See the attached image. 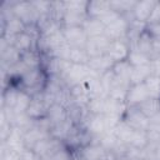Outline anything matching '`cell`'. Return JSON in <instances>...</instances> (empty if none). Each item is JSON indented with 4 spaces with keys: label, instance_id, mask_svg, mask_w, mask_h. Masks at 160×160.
<instances>
[{
    "label": "cell",
    "instance_id": "cell-25",
    "mask_svg": "<svg viewBox=\"0 0 160 160\" xmlns=\"http://www.w3.org/2000/svg\"><path fill=\"white\" fill-rule=\"evenodd\" d=\"M82 84L85 85V88L88 89L89 94L91 98H96V96H106L105 91H104V88L101 85V81H100V76H96V75H91L89 76L86 80L82 81Z\"/></svg>",
    "mask_w": 160,
    "mask_h": 160
},
{
    "label": "cell",
    "instance_id": "cell-47",
    "mask_svg": "<svg viewBox=\"0 0 160 160\" xmlns=\"http://www.w3.org/2000/svg\"><path fill=\"white\" fill-rule=\"evenodd\" d=\"M20 152L0 142V160H19Z\"/></svg>",
    "mask_w": 160,
    "mask_h": 160
},
{
    "label": "cell",
    "instance_id": "cell-18",
    "mask_svg": "<svg viewBox=\"0 0 160 160\" xmlns=\"http://www.w3.org/2000/svg\"><path fill=\"white\" fill-rule=\"evenodd\" d=\"M69 94H70L71 102H75V104H79V105H84V106H86L88 102L91 99L88 89L85 88V85L82 82L76 84L74 86H70L69 88Z\"/></svg>",
    "mask_w": 160,
    "mask_h": 160
},
{
    "label": "cell",
    "instance_id": "cell-22",
    "mask_svg": "<svg viewBox=\"0 0 160 160\" xmlns=\"http://www.w3.org/2000/svg\"><path fill=\"white\" fill-rule=\"evenodd\" d=\"M82 29L85 30L88 38H96V36H101L105 34V25L99 20V19H92V18H88L85 20V22L82 24Z\"/></svg>",
    "mask_w": 160,
    "mask_h": 160
},
{
    "label": "cell",
    "instance_id": "cell-57",
    "mask_svg": "<svg viewBox=\"0 0 160 160\" xmlns=\"http://www.w3.org/2000/svg\"><path fill=\"white\" fill-rule=\"evenodd\" d=\"M145 160H151V159H145Z\"/></svg>",
    "mask_w": 160,
    "mask_h": 160
},
{
    "label": "cell",
    "instance_id": "cell-32",
    "mask_svg": "<svg viewBox=\"0 0 160 160\" xmlns=\"http://www.w3.org/2000/svg\"><path fill=\"white\" fill-rule=\"evenodd\" d=\"M88 0H66L62 1V10L75 14L88 15Z\"/></svg>",
    "mask_w": 160,
    "mask_h": 160
},
{
    "label": "cell",
    "instance_id": "cell-12",
    "mask_svg": "<svg viewBox=\"0 0 160 160\" xmlns=\"http://www.w3.org/2000/svg\"><path fill=\"white\" fill-rule=\"evenodd\" d=\"M156 4V0H141V1H136L135 6L131 11V18L136 21L148 24L150 15L152 12V9Z\"/></svg>",
    "mask_w": 160,
    "mask_h": 160
},
{
    "label": "cell",
    "instance_id": "cell-45",
    "mask_svg": "<svg viewBox=\"0 0 160 160\" xmlns=\"http://www.w3.org/2000/svg\"><path fill=\"white\" fill-rule=\"evenodd\" d=\"M100 81H101V85H102V88H104V91H105L106 96H108V92H109L116 84H119V81H118L115 74L112 72V70H109V71H106L105 74H102V75L100 76Z\"/></svg>",
    "mask_w": 160,
    "mask_h": 160
},
{
    "label": "cell",
    "instance_id": "cell-13",
    "mask_svg": "<svg viewBox=\"0 0 160 160\" xmlns=\"http://www.w3.org/2000/svg\"><path fill=\"white\" fill-rule=\"evenodd\" d=\"M109 44H110V40L105 35L96 36V38H90L88 40V42H86L85 50L88 51V54H89L90 58L101 56V55H105L106 54V50H108Z\"/></svg>",
    "mask_w": 160,
    "mask_h": 160
},
{
    "label": "cell",
    "instance_id": "cell-3",
    "mask_svg": "<svg viewBox=\"0 0 160 160\" xmlns=\"http://www.w3.org/2000/svg\"><path fill=\"white\" fill-rule=\"evenodd\" d=\"M131 15L130 16H120L118 20H115L114 22H111L110 25H108L105 28V36L112 41V40H122L126 39L128 36V31H129V24L131 20Z\"/></svg>",
    "mask_w": 160,
    "mask_h": 160
},
{
    "label": "cell",
    "instance_id": "cell-46",
    "mask_svg": "<svg viewBox=\"0 0 160 160\" xmlns=\"http://www.w3.org/2000/svg\"><path fill=\"white\" fill-rule=\"evenodd\" d=\"M35 10L39 12L40 16H46V15H52V10H54V5L52 1H44V0H36V1H31Z\"/></svg>",
    "mask_w": 160,
    "mask_h": 160
},
{
    "label": "cell",
    "instance_id": "cell-49",
    "mask_svg": "<svg viewBox=\"0 0 160 160\" xmlns=\"http://www.w3.org/2000/svg\"><path fill=\"white\" fill-rule=\"evenodd\" d=\"M159 24H160V1L156 0V4L154 6L150 19L148 21V25H159Z\"/></svg>",
    "mask_w": 160,
    "mask_h": 160
},
{
    "label": "cell",
    "instance_id": "cell-36",
    "mask_svg": "<svg viewBox=\"0 0 160 160\" xmlns=\"http://www.w3.org/2000/svg\"><path fill=\"white\" fill-rule=\"evenodd\" d=\"M106 98L108 96L91 98L90 101L86 105L89 114H92V115H104L105 114V106H106Z\"/></svg>",
    "mask_w": 160,
    "mask_h": 160
},
{
    "label": "cell",
    "instance_id": "cell-43",
    "mask_svg": "<svg viewBox=\"0 0 160 160\" xmlns=\"http://www.w3.org/2000/svg\"><path fill=\"white\" fill-rule=\"evenodd\" d=\"M46 160H76L75 159V154L72 150H70L69 148L65 146V144H62L56 151H54Z\"/></svg>",
    "mask_w": 160,
    "mask_h": 160
},
{
    "label": "cell",
    "instance_id": "cell-41",
    "mask_svg": "<svg viewBox=\"0 0 160 160\" xmlns=\"http://www.w3.org/2000/svg\"><path fill=\"white\" fill-rule=\"evenodd\" d=\"M99 144L108 151V152H111L116 149V146L120 144V141L118 140V138L115 136L114 132H105L104 135H101L99 139H98Z\"/></svg>",
    "mask_w": 160,
    "mask_h": 160
},
{
    "label": "cell",
    "instance_id": "cell-33",
    "mask_svg": "<svg viewBox=\"0 0 160 160\" xmlns=\"http://www.w3.org/2000/svg\"><path fill=\"white\" fill-rule=\"evenodd\" d=\"M31 99L32 96L24 89H20L19 90V94H18V98H16V101H15V105L12 108V111L14 114H22V112H26L30 102H31Z\"/></svg>",
    "mask_w": 160,
    "mask_h": 160
},
{
    "label": "cell",
    "instance_id": "cell-28",
    "mask_svg": "<svg viewBox=\"0 0 160 160\" xmlns=\"http://www.w3.org/2000/svg\"><path fill=\"white\" fill-rule=\"evenodd\" d=\"M128 110V105L125 101L114 100L111 98H106V106H105V114L115 115L119 118H124L125 112Z\"/></svg>",
    "mask_w": 160,
    "mask_h": 160
},
{
    "label": "cell",
    "instance_id": "cell-15",
    "mask_svg": "<svg viewBox=\"0 0 160 160\" xmlns=\"http://www.w3.org/2000/svg\"><path fill=\"white\" fill-rule=\"evenodd\" d=\"M20 54L28 52L30 50H36V40L25 30L24 32L16 35L11 44Z\"/></svg>",
    "mask_w": 160,
    "mask_h": 160
},
{
    "label": "cell",
    "instance_id": "cell-5",
    "mask_svg": "<svg viewBox=\"0 0 160 160\" xmlns=\"http://www.w3.org/2000/svg\"><path fill=\"white\" fill-rule=\"evenodd\" d=\"M130 51H131V46H130V44H129V41L126 39L112 40V41H110V44L108 46L106 55L115 64V62H119V61L128 60Z\"/></svg>",
    "mask_w": 160,
    "mask_h": 160
},
{
    "label": "cell",
    "instance_id": "cell-10",
    "mask_svg": "<svg viewBox=\"0 0 160 160\" xmlns=\"http://www.w3.org/2000/svg\"><path fill=\"white\" fill-rule=\"evenodd\" d=\"M49 104L42 99L41 96V92L32 96L31 99V102L26 110V114L35 121L38 120H41V119H45L48 116V110H49Z\"/></svg>",
    "mask_w": 160,
    "mask_h": 160
},
{
    "label": "cell",
    "instance_id": "cell-11",
    "mask_svg": "<svg viewBox=\"0 0 160 160\" xmlns=\"http://www.w3.org/2000/svg\"><path fill=\"white\" fill-rule=\"evenodd\" d=\"M149 92L145 88L144 84H136V85H130L129 90H128V95H126V105L128 108H134V106H139L140 104H142L145 100H148Z\"/></svg>",
    "mask_w": 160,
    "mask_h": 160
},
{
    "label": "cell",
    "instance_id": "cell-27",
    "mask_svg": "<svg viewBox=\"0 0 160 160\" xmlns=\"http://www.w3.org/2000/svg\"><path fill=\"white\" fill-rule=\"evenodd\" d=\"M152 36L151 34L148 31V26H146V30L138 38V40L135 41V44L131 46V49H135V50H139L146 55L150 56L151 54V46H152ZM151 58V56H150Z\"/></svg>",
    "mask_w": 160,
    "mask_h": 160
},
{
    "label": "cell",
    "instance_id": "cell-6",
    "mask_svg": "<svg viewBox=\"0 0 160 160\" xmlns=\"http://www.w3.org/2000/svg\"><path fill=\"white\" fill-rule=\"evenodd\" d=\"M122 120L130 125L134 130H148L149 129V118L138 108V106H134V108H128Z\"/></svg>",
    "mask_w": 160,
    "mask_h": 160
},
{
    "label": "cell",
    "instance_id": "cell-29",
    "mask_svg": "<svg viewBox=\"0 0 160 160\" xmlns=\"http://www.w3.org/2000/svg\"><path fill=\"white\" fill-rule=\"evenodd\" d=\"M42 60H44V55L38 50H30L28 52L21 54V61L29 69L42 68Z\"/></svg>",
    "mask_w": 160,
    "mask_h": 160
},
{
    "label": "cell",
    "instance_id": "cell-51",
    "mask_svg": "<svg viewBox=\"0 0 160 160\" xmlns=\"http://www.w3.org/2000/svg\"><path fill=\"white\" fill-rule=\"evenodd\" d=\"M150 69H151V74L152 75L160 78V55L151 58V60H150Z\"/></svg>",
    "mask_w": 160,
    "mask_h": 160
},
{
    "label": "cell",
    "instance_id": "cell-21",
    "mask_svg": "<svg viewBox=\"0 0 160 160\" xmlns=\"http://www.w3.org/2000/svg\"><path fill=\"white\" fill-rule=\"evenodd\" d=\"M1 144H5L8 148L16 150V151H21L22 149H25V142H24V131L20 130L19 128L14 126L11 132L9 134V136L6 138L5 141H2Z\"/></svg>",
    "mask_w": 160,
    "mask_h": 160
},
{
    "label": "cell",
    "instance_id": "cell-31",
    "mask_svg": "<svg viewBox=\"0 0 160 160\" xmlns=\"http://www.w3.org/2000/svg\"><path fill=\"white\" fill-rule=\"evenodd\" d=\"M136 0H110V8L121 16H130Z\"/></svg>",
    "mask_w": 160,
    "mask_h": 160
},
{
    "label": "cell",
    "instance_id": "cell-44",
    "mask_svg": "<svg viewBox=\"0 0 160 160\" xmlns=\"http://www.w3.org/2000/svg\"><path fill=\"white\" fill-rule=\"evenodd\" d=\"M130 85H125V84H116L109 92H108V98H111L114 100H120V101H125L126 100V95H128V90H129Z\"/></svg>",
    "mask_w": 160,
    "mask_h": 160
},
{
    "label": "cell",
    "instance_id": "cell-48",
    "mask_svg": "<svg viewBox=\"0 0 160 160\" xmlns=\"http://www.w3.org/2000/svg\"><path fill=\"white\" fill-rule=\"evenodd\" d=\"M122 119L115 115H109V114H104V121H105V126H106V132H114L116 126L120 124Z\"/></svg>",
    "mask_w": 160,
    "mask_h": 160
},
{
    "label": "cell",
    "instance_id": "cell-54",
    "mask_svg": "<svg viewBox=\"0 0 160 160\" xmlns=\"http://www.w3.org/2000/svg\"><path fill=\"white\" fill-rule=\"evenodd\" d=\"M160 55V40L158 39H152V46H151V54L150 56L154 58V56H158Z\"/></svg>",
    "mask_w": 160,
    "mask_h": 160
},
{
    "label": "cell",
    "instance_id": "cell-30",
    "mask_svg": "<svg viewBox=\"0 0 160 160\" xmlns=\"http://www.w3.org/2000/svg\"><path fill=\"white\" fill-rule=\"evenodd\" d=\"M152 75L150 64L149 65H142V66H135L131 70L130 75V85H136V84H144L145 80Z\"/></svg>",
    "mask_w": 160,
    "mask_h": 160
},
{
    "label": "cell",
    "instance_id": "cell-26",
    "mask_svg": "<svg viewBox=\"0 0 160 160\" xmlns=\"http://www.w3.org/2000/svg\"><path fill=\"white\" fill-rule=\"evenodd\" d=\"M86 19H88V15L64 11L62 15H61V18H60V22H61V26H62V28L82 26V24L85 22Z\"/></svg>",
    "mask_w": 160,
    "mask_h": 160
},
{
    "label": "cell",
    "instance_id": "cell-40",
    "mask_svg": "<svg viewBox=\"0 0 160 160\" xmlns=\"http://www.w3.org/2000/svg\"><path fill=\"white\" fill-rule=\"evenodd\" d=\"M12 125L19 128L20 130H22L24 132L29 129H31L35 125V120H32L26 112L22 114H15L14 119H12Z\"/></svg>",
    "mask_w": 160,
    "mask_h": 160
},
{
    "label": "cell",
    "instance_id": "cell-50",
    "mask_svg": "<svg viewBox=\"0 0 160 160\" xmlns=\"http://www.w3.org/2000/svg\"><path fill=\"white\" fill-rule=\"evenodd\" d=\"M19 160H41L39 158V155L30 148H25L20 151V156Z\"/></svg>",
    "mask_w": 160,
    "mask_h": 160
},
{
    "label": "cell",
    "instance_id": "cell-19",
    "mask_svg": "<svg viewBox=\"0 0 160 160\" xmlns=\"http://www.w3.org/2000/svg\"><path fill=\"white\" fill-rule=\"evenodd\" d=\"M111 10L110 1L105 0H90L88 5V18L101 19L106 12Z\"/></svg>",
    "mask_w": 160,
    "mask_h": 160
},
{
    "label": "cell",
    "instance_id": "cell-52",
    "mask_svg": "<svg viewBox=\"0 0 160 160\" xmlns=\"http://www.w3.org/2000/svg\"><path fill=\"white\" fill-rule=\"evenodd\" d=\"M148 154H149V159L151 160H160V142L152 149V150H148Z\"/></svg>",
    "mask_w": 160,
    "mask_h": 160
},
{
    "label": "cell",
    "instance_id": "cell-20",
    "mask_svg": "<svg viewBox=\"0 0 160 160\" xmlns=\"http://www.w3.org/2000/svg\"><path fill=\"white\" fill-rule=\"evenodd\" d=\"M111 70H112V72L115 74L118 81H119L120 84L130 85V75H131L132 66L130 65V62H129L128 60L115 62Z\"/></svg>",
    "mask_w": 160,
    "mask_h": 160
},
{
    "label": "cell",
    "instance_id": "cell-16",
    "mask_svg": "<svg viewBox=\"0 0 160 160\" xmlns=\"http://www.w3.org/2000/svg\"><path fill=\"white\" fill-rule=\"evenodd\" d=\"M49 135H50V132L48 130H45L44 128H41L40 125H38L36 121H35V125L31 129H29V130H26L24 132V142H25V146L32 149L35 146V144H38L40 140H42L44 138H46Z\"/></svg>",
    "mask_w": 160,
    "mask_h": 160
},
{
    "label": "cell",
    "instance_id": "cell-14",
    "mask_svg": "<svg viewBox=\"0 0 160 160\" xmlns=\"http://www.w3.org/2000/svg\"><path fill=\"white\" fill-rule=\"evenodd\" d=\"M88 66L90 68L92 74H95L96 76H101L102 74H105L106 71L112 69L114 61L105 54V55H101V56L90 58V60L88 62Z\"/></svg>",
    "mask_w": 160,
    "mask_h": 160
},
{
    "label": "cell",
    "instance_id": "cell-37",
    "mask_svg": "<svg viewBox=\"0 0 160 160\" xmlns=\"http://www.w3.org/2000/svg\"><path fill=\"white\" fill-rule=\"evenodd\" d=\"M90 60V56L88 51L84 48H71L70 49V55H69V61L71 64H78V65H88Z\"/></svg>",
    "mask_w": 160,
    "mask_h": 160
},
{
    "label": "cell",
    "instance_id": "cell-1",
    "mask_svg": "<svg viewBox=\"0 0 160 160\" xmlns=\"http://www.w3.org/2000/svg\"><path fill=\"white\" fill-rule=\"evenodd\" d=\"M11 12L22 20L26 26L36 25L40 19V15L35 10L31 1H11Z\"/></svg>",
    "mask_w": 160,
    "mask_h": 160
},
{
    "label": "cell",
    "instance_id": "cell-8",
    "mask_svg": "<svg viewBox=\"0 0 160 160\" xmlns=\"http://www.w3.org/2000/svg\"><path fill=\"white\" fill-rule=\"evenodd\" d=\"M64 142L52 138L51 135L44 138L42 140H40L38 144H35V146L32 148V150L39 155V158L41 160H46L54 151H56Z\"/></svg>",
    "mask_w": 160,
    "mask_h": 160
},
{
    "label": "cell",
    "instance_id": "cell-23",
    "mask_svg": "<svg viewBox=\"0 0 160 160\" xmlns=\"http://www.w3.org/2000/svg\"><path fill=\"white\" fill-rule=\"evenodd\" d=\"M49 121L51 122V125H55V124H59V122H62L68 119V112H66V108L61 104H58V102H54L49 106V110H48V116Z\"/></svg>",
    "mask_w": 160,
    "mask_h": 160
},
{
    "label": "cell",
    "instance_id": "cell-39",
    "mask_svg": "<svg viewBox=\"0 0 160 160\" xmlns=\"http://www.w3.org/2000/svg\"><path fill=\"white\" fill-rule=\"evenodd\" d=\"M150 60L151 58L139 50H135V49H131L130 54H129V58H128V61L130 62V65L132 68L135 66H142V65H149L150 64Z\"/></svg>",
    "mask_w": 160,
    "mask_h": 160
},
{
    "label": "cell",
    "instance_id": "cell-42",
    "mask_svg": "<svg viewBox=\"0 0 160 160\" xmlns=\"http://www.w3.org/2000/svg\"><path fill=\"white\" fill-rule=\"evenodd\" d=\"M149 96L150 98H155V99H160V78L155 76V75H150L145 82H144Z\"/></svg>",
    "mask_w": 160,
    "mask_h": 160
},
{
    "label": "cell",
    "instance_id": "cell-17",
    "mask_svg": "<svg viewBox=\"0 0 160 160\" xmlns=\"http://www.w3.org/2000/svg\"><path fill=\"white\" fill-rule=\"evenodd\" d=\"M0 60H1V69L8 70L10 66L15 65L21 60V54L12 45H8L0 49Z\"/></svg>",
    "mask_w": 160,
    "mask_h": 160
},
{
    "label": "cell",
    "instance_id": "cell-55",
    "mask_svg": "<svg viewBox=\"0 0 160 160\" xmlns=\"http://www.w3.org/2000/svg\"><path fill=\"white\" fill-rule=\"evenodd\" d=\"M149 121H150L149 125H160V111L158 114H155L154 116H151L149 119Z\"/></svg>",
    "mask_w": 160,
    "mask_h": 160
},
{
    "label": "cell",
    "instance_id": "cell-35",
    "mask_svg": "<svg viewBox=\"0 0 160 160\" xmlns=\"http://www.w3.org/2000/svg\"><path fill=\"white\" fill-rule=\"evenodd\" d=\"M149 145L148 140V130H134V134L131 136V140L129 142V146L139 150L146 149Z\"/></svg>",
    "mask_w": 160,
    "mask_h": 160
},
{
    "label": "cell",
    "instance_id": "cell-4",
    "mask_svg": "<svg viewBox=\"0 0 160 160\" xmlns=\"http://www.w3.org/2000/svg\"><path fill=\"white\" fill-rule=\"evenodd\" d=\"M95 75L92 74V71L90 70V68L88 65H78V64H71L70 69L66 71V74L62 76V80L65 82V85L68 88L74 86L76 84L82 82L84 80H86L89 76Z\"/></svg>",
    "mask_w": 160,
    "mask_h": 160
},
{
    "label": "cell",
    "instance_id": "cell-24",
    "mask_svg": "<svg viewBox=\"0 0 160 160\" xmlns=\"http://www.w3.org/2000/svg\"><path fill=\"white\" fill-rule=\"evenodd\" d=\"M74 122L68 118L65 121L62 122H59V124H55L51 126V130H50V135L60 141L64 142V140L66 139V136L69 135V132L71 131V129L74 128Z\"/></svg>",
    "mask_w": 160,
    "mask_h": 160
},
{
    "label": "cell",
    "instance_id": "cell-9",
    "mask_svg": "<svg viewBox=\"0 0 160 160\" xmlns=\"http://www.w3.org/2000/svg\"><path fill=\"white\" fill-rule=\"evenodd\" d=\"M82 128L92 136L94 140H98L101 135L106 132V126L104 121V115H92L89 114L86 120L82 124Z\"/></svg>",
    "mask_w": 160,
    "mask_h": 160
},
{
    "label": "cell",
    "instance_id": "cell-2",
    "mask_svg": "<svg viewBox=\"0 0 160 160\" xmlns=\"http://www.w3.org/2000/svg\"><path fill=\"white\" fill-rule=\"evenodd\" d=\"M74 154L76 160H105L109 156V152L99 144L98 140L84 145Z\"/></svg>",
    "mask_w": 160,
    "mask_h": 160
},
{
    "label": "cell",
    "instance_id": "cell-56",
    "mask_svg": "<svg viewBox=\"0 0 160 160\" xmlns=\"http://www.w3.org/2000/svg\"><path fill=\"white\" fill-rule=\"evenodd\" d=\"M105 160H110V159H109V158H108V159H105Z\"/></svg>",
    "mask_w": 160,
    "mask_h": 160
},
{
    "label": "cell",
    "instance_id": "cell-38",
    "mask_svg": "<svg viewBox=\"0 0 160 160\" xmlns=\"http://www.w3.org/2000/svg\"><path fill=\"white\" fill-rule=\"evenodd\" d=\"M138 108L150 119L151 116H154L155 114H158V112L160 111V99L149 98V99L145 100L142 104H140Z\"/></svg>",
    "mask_w": 160,
    "mask_h": 160
},
{
    "label": "cell",
    "instance_id": "cell-7",
    "mask_svg": "<svg viewBox=\"0 0 160 160\" xmlns=\"http://www.w3.org/2000/svg\"><path fill=\"white\" fill-rule=\"evenodd\" d=\"M62 35L65 38V41L71 48H84L86 46V42L89 40L85 30L82 26H71V28H62Z\"/></svg>",
    "mask_w": 160,
    "mask_h": 160
},
{
    "label": "cell",
    "instance_id": "cell-53",
    "mask_svg": "<svg viewBox=\"0 0 160 160\" xmlns=\"http://www.w3.org/2000/svg\"><path fill=\"white\" fill-rule=\"evenodd\" d=\"M148 31L151 34L152 38L160 40V24L159 25H148Z\"/></svg>",
    "mask_w": 160,
    "mask_h": 160
},
{
    "label": "cell",
    "instance_id": "cell-34",
    "mask_svg": "<svg viewBox=\"0 0 160 160\" xmlns=\"http://www.w3.org/2000/svg\"><path fill=\"white\" fill-rule=\"evenodd\" d=\"M115 136L118 138V140L121 142V144H125V145H129L130 140H131V136L134 134V129L128 125L124 120L120 121V124L116 126L115 131H114Z\"/></svg>",
    "mask_w": 160,
    "mask_h": 160
}]
</instances>
